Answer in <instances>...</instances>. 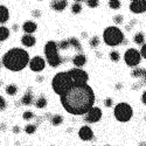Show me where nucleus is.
<instances>
[{"instance_id":"f03ea898","label":"nucleus","mask_w":146,"mask_h":146,"mask_svg":"<svg viewBox=\"0 0 146 146\" xmlns=\"http://www.w3.org/2000/svg\"><path fill=\"white\" fill-rule=\"evenodd\" d=\"M1 62L4 67L11 71H21L29 66L31 58L27 50L22 48H12L3 56Z\"/></svg>"},{"instance_id":"a18cd8bd","label":"nucleus","mask_w":146,"mask_h":146,"mask_svg":"<svg viewBox=\"0 0 146 146\" xmlns=\"http://www.w3.org/2000/svg\"><path fill=\"white\" fill-rule=\"evenodd\" d=\"M131 1H137V0H131Z\"/></svg>"},{"instance_id":"b1692460","label":"nucleus","mask_w":146,"mask_h":146,"mask_svg":"<svg viewBox=\"0 0 146 146\" xmlns=\"http://www.w3.org/2000/svg\"><path fill=\"white\" fill-rule=\"evenodd\" d=\"M6 94L7 95H9V96H15L17 95V92H18V87L15 86V84H8V86L6 87Z\"/></svg>"},{"instance_id":"dca6fc26","label":"nucleus","mask_w":146,"mask_h":146,"mask_svg":"<svg viewBox=\"0 0 146 146\" xmlns=\"http://www.w3.org/2000/svg\"><path fill=\"white\" fill-rule=\"evenodd\" d=\"M72 63H74V66L76 68H82L87 63V56L84 54H77L74 56V58H72Z\"/></svg>"},{"instance_id":"423d86ee","label":"nucleus","mask_w":146,"mask_h":146,"mask_svg":"<svg viewBox=\"0 0 146 146\" xmlns=\"http://www.w3.org/2000/svg\"><path fill=\"white\" fill-rule=\"evenodd\" d=\"M113 116L120 123H126V121L131 120L133 116V109L129 103H118L113 109Z\"/></svg>"},{"instance_id":"cd10ccee","label":"nucleus","mask_w":146,"mask_h":146,"mask_svg":"<svg viewBox=\"0 0 146 146\" xmlns=\"http://www.w3.org/2000/svg\"><path fill=\"white\" fill-rule=\"evenodd\" d=\"M109 7L111 9H119L120 8V1L119 0H109Z\"/></svg>"},{"instance_id":"c85d7f7f","label":"nucleus","mask_w":146,"mask_h":146,"mask_svg":"<svg viewBox=\"0 0 146 146\" xmlns=\"http://www.w3.org/2000/svg\"><path fill=\"white\" fill-rule=\"evenodd\" d=\"M110 60L112 61V62H118V61L120 60V55H119V52H117V50H112V52H110Z\"/></svg>"},{"instance_id":"412c9836","label":"nucleus","mask_w":146,"mask_h":146,"mask_svg":"<svg viewBox=\"0 0 146 146\" xmlns=\"http://www.w3.org/2000/svg\"><path fill=\"white\" fill-rule=\"evenodd\" d=\"M133 41H135V43H137L139 46L145 44V35H144V33L138 32L135 36H133Z\"/></svg>"},{"instance_id":"0eeeda50","label":"nucleus","mask_w":146,"mask_h":146,"mask_svg":"<svg viewBox=\"0 0 146 146\" xmlns=\"http://www.w3.org/2000/svg\"><path fill=\"white\" fill-rule=\"evenodd\" d=\"M69 74L71 75V78L74 81L75 86L78 87V86H86L88 84V81H89V75L86 70H83L81 68H72L69 70Z\"/></svg>"},{"instance_id":"c9c22d12","label":"nucleus","mask_w":146,"mask_h":146,"mask_svg":"<svg viewBox=\"0 0 146 146\" xmlns=\"http://www.w3.org/2000/svg\"><path fill=\"white\" fill-rule=\"evenodd\" d=\"M140 54H141V57L146 60V43L141 46V48H140Z\"/></svg>"},{"instance_id":"20e7f679","label":"nucleus","mask_w":146,"mask_h":146,"mask_svg":"<svg viewBox=\"0 0 146 146\" xmlns=\"http://www.w3.org/2000/svg\"><path fill=\"white\" fill-rule=\"evenodd\" d=\"M103 40L109 47H116L125 41V36L117 26H109L103 32Z\"/></svg>"},{"instance_id":"4be33fe9","label":"nucleus","mask_w":146,"mask_h":146,"mask_svg":"<svg viewBox=\"0 0 146 146\" xmlns=\"http://www.w3.org/2000/svg\"><path fill=\"white\" fill-rule=\"evenodd\" d=\"M68 40H69L70 46L74 48L75 50H77V52H82V46H81L80 41H78L76 38H70V39H68Z\"/></svg>"},{"instance_id":"58836bf2","label":"nucleus","mask_w":146,"mask_h":146,"mask_svg":"<svg viewBox=\"0 0 146 146\" xmlns=\"http://www.w3.org/2000/svg\"><path fill=\"white\" fill-rule=\"evenodd\" d=\"M40 15H41V12H40V11H34V12H33V17L39 18Z\"/></svg>"},{"instance_id":"9b49d317","label":"nucleus","mask_w":146,"mask_h":146,"mask_svg":"<svg viewBox=\"0 0 146 146\" xmlns=\"http://www.w3.org/2000/svg\"><path fill=\"white\" fill-rule=\"evenodd\" d=\"M130 11L132 13L140 14L146 12V0H137V1H131Z\"/></svg>"},{"instance_id":"ea45409f","label":"nucleus","mask_w":146,"mask_h":146,"mask_svg":"<svg viewBox=\"0 0 146 146\" xmlns=\"http://www.w3.org/2000/svg\"><path fill=\"white\" fill-rule=\"evenodd\" d=\"M13 132H14V133H19V132H20L19 126H14V127H13Z\"/></svg>"},{"instance_id":"2eb2a0df","label":"nucleus","mask_w":146,"mask_h":146,"mask_svg":"<svg viewBox=\"0 0 146 146\" xmlns=\"http://www.w3.org/2000/svg\"><path fill=\"white\" fill-rule=\"evenodd\" d=\"M22 29H23V32H25L26 34H33L36 29H38V25H36L34 21L28 20V21H25V22H23Z\"/></svg>"},{"instance_id":"39448f33","label":"nucleus","mask_w":146,"mask_h":146,"mask_svg":"<svg viewBox=\"0 0 146 146\" xmlns=\"http://www.w3.org/2000/svg\"><path fill=\"white\" fill-rule=\"evenodd\" d=\"M58 44L55 41H48L44 46V56L47 63L53 68L58 67L60 64H62V57L58 54Z\"/></svg>"},{"instance_id":"4c0bfd02","label":"nucleus","mask_w":146,"mask_h":146,"mask_svg":"<svg viewBox=\"0 0 146 146\" xmlns=\"http://www.w3.org/2000/svg\"><path fill=\"white\" fill-rule=\"evenodd\" d=\"M140 101H141V103H144L145 105H146V90L144 91V94L141 95V98H140Z\"/></svg>"},{"instance_id":"f8f14e48","label":"nucleus","mask_w":146,"mask_h":146,"mask_svg":"<svg viewBox=\"0 0 146 146\" xmlns=\"http://www.w3.org/2000/svg\"><path fill=\"white\" fill-rule=\"evenodd\" d=\"M78 137L83 140V141H90L94 139V132L91 130V127H89L88 125H84L78 130Z\"/></svg>"},{"instance_id":"393cba45","label":"nucleus","mask_w":146,"mask_h":146,"mask_svg":"<svg viewBox=\"0 0 146 146\" xmlns=\"http://www.w3.org/2000/svg\"><path fill=\"white\" fill-rule=\"evenodd\" d=\"M50 121H52V124L54 126H58V125H61L63 123V117L61 115H55V116H53L50 118Z\"/></svg>"},{"instance_id":"1a4fd4ad","label":"nucleus","mask_w":146,"mask_h":146,"mask_svg":"<svg viewBox=\"0 0 146 146\" xmlns=\"http://www.w3.org/2000/svg\"><path fill=\"white\" fill-rule=\"evenodd\" d=\"M102 118V110L98 108V106H92L90 110L84 115V121L87 123H90V124H94V123H97L100 121Z\"/></svg>"},{"instance_id":"c756f323","label":"nucleus","mask_w":146,"mask_h":146,"mask_svg":"<svg viewBox=\"0 0 146 146\" xmlns=\"http://www.w3.org/2000/svg\"><path fill=\"white\" fill-rule=\"evenodd\" d=\"M57 44H58V48H60L61 50H66V49H68V48L70 47L69 40H62L61 42H58Z\"/></svg>"},{"instance_id":"5701e85b","label":"nucleus","mask_w":146,"mask_h":146,"mask_svg":"<svg viewBox=\"0 0 146 146\" xmlns=\"http://www.w3.org/2000/svg\"><path fill=\"white\" fill-rule=\"evenodd\" d=\"M35 106L38 109H43V108L47 106V100H46V97L43 95H41L39 98L35 101Z\"/></svg>"},{"instance_id":"4468645a","label":"nucleus","mask_w":146,"mask_h":146,"mask_svg":"<svg viewBox=\"0 0 146 146\" xmlns=\"http://www.w3.org/2000/svg\"><path fill=\"white\" fill-rule=\"evenodd\" d=\"M68 6V0H53L50 7L56 12H62Z\"/></svg>"},{"instance_id":"f3484780","label":"nucleus","mask_w":146,"mask_h":146,"mask_svg":"<svg viewBox=\"0 0 146 146\" xmlns=\"http://www.w3.org/2000/svg\"><path fill=\"white\" fill-rule=\"evenodd\" d=\"M21 43H22V46H25V47H33L36 43V39L32 34H25L21 38Z\"/></svg>"},{"instance_id":"c03bdc74","label":"nucleus","mask_w":146,"mask_h":146,"mask_svg":"<svg viewBox=\"0 0 146 146\" xmlns=\"http://www.w3.org/2000/svg\"><path fill=\"white\" fill-rule=\"evenodd\" d=\"M140 146H146V143H140Z\"/></svg>"},{"instance_id":"a19ab883","label":"nucleus","mask_w":146,"mask_h":146,"mask_svg":"<svg viewBox=\"0 0 146 146\" xmlns=\"http://www.w3.org/2000/svg\"><path fill=\"white\" fill-rule=\"evenodd\" d=\"M36 80H38V82H42L43 77H42V76H40V77H38V78H36Z\"/></svg>"},{"instance_id":"9d476101","label":"nucleus","mask_w":146,"mask_h":146,"mask_svg":"<svg viewBox=\"0 0 146 146\" xmlns=\"http://www.w3.org/2000/svg\"><path fill=\"white\" fill-rule=\"evenodd\" d=\"M46 67V61L43 57L41 56H34L33 58H31V62H29V68L32 71L34 72H40L44 69Z\"/></svg>"},{"instance_id":"bb28decb","label":"nucleus","mask_w":146,"mask_h":146,"mask_svg":"<svg viewBox=\"0 0 146 146\" xmlns=\"http://www.w3.org/2000/svg\"><path fill=\"white\" fill-rule=\"evenodd\" d=\"M89 44H90V47H91V48H96V47H98V46H100V38H98L97 35L92 36V38L90 39V41H89Z\"/></svg>"},{"instance_id":"79ce46f5","label":"nucleus","mask_w":146,"mask_h":146,"mask_svg":"<svg viewBox=\"0 0 146 146\" xmlns=\"http://www.w3.org/2000/svg\"><path fill=\"white\" fill-rule=\"evenodd\" d=\"M76 3H81V1H87V0H75Z\"/></svg>"},{"instance_id":"aec40b11","label":"nucleus","mask_w":146,"mask_h":146,"mask_svg":"<svg viewBox=\"0 0 146 146\" xmlns=\"http://www.w3.org/2000/svg\"><path fill=\"white\" fill-rule=\"evenodd\" d=\"M8 36H9V29L1 25V26H0V42L7 40Z\"/></svg>"},{"instance_id":"7c9ffc66","label":"nucleus","mask_w":146,"mask_h":146,"mask_svg":"<svg viewBox=\"0 0 146 146\" xmlns=\"http://www.w3.org/2000/svg\"><path fill=\"white\" fill-rule=\"evenodd\" d=\"M35 131H36V125L34 124H28L25 127V132L27 135H33V133H35Z\"/></svg>"},{"instance_id":"a211bd4d","label":"nucleus","mask_w":146,"mask_h":146,"mask_svg":"<svg viewBox=\"0 0 146 146\" xmlns=\"http://www.w3.org/2000/svg\"><path fill=\"white\" fill-rule=\"evenodd\" d=\"M33 100H34V95H33V92H32V90L31 89H28L26 92H25V95L22 96V98H21V103L23 104V105H32L33 104Z\"/></svg>"},{"instance_id":"f257e3e1","label":"nucleus","mask_w":146,"mask_h":146,"mask_svg":"<svg viewBox=\"0 0 146 146\" xmlns=\"http://www.w3.org/2000/svg\"><path fill=\"white\" fill-rule=\"evenodd\" d=\"M60 98L67 112L75 116H83L94 106L96 96L92 88L89 84H86L71 88Z\"/></svg>"},{"instance_id":"473e14b6","label":"nucleus","mask_w":146,"mask_h":146,"mask_svg":"<svg viewBox=\"0 0 146 146\" xmlns=\"http://www.w3.org/2000/svg\"><path fill=\"white\" fill-rule=\"evenodd\" d=\"M86 3L90 8H96L97 6L100 5V0H87Z\"/></svg>"},{"instance_id":"72a5a7b5","label":"nucleus","mask_w":146,"mask_h":146,"mask_svg":"<svg viewBox=\"0 0 146 146\" xmlns=\"http://www.w3.org/2000/svg\"><path fill=\"white\" fill-rule=\"evenodd\" d=\"M123 17H121V15H115L113 17V22L116 23V25H120V23L121 22H123Z\"/></svg>"},{"instance_id":"f704fd0d","label":"nucleus","mask_w":146,"mask_h":146,"mask_svg":"<svg viewBox=\"0 0 146 146\" xmlns=\"http://www.w3.org/2000/svg\"><path fill=\"white\" fill-rule=\"evenodd\" d=\"M0 109H1V111H4L6 109V101H5V98L3 96L0 97Z\"/></svg>"},{"instance_id":"37998d69","label":"nucleus","mask_w":146,"mask_h":146,"mask_svg":"<svg viewBox=\"0 0 146 146\" xmlns=\"http://www.w3.org/2000/svg\"><path fill=\"white\" fill-rule=\"evenodd\" d=\"M13 29H14V31H17V29H18V25H14V27H13Z\"/></svg>"},{"instance_id":"6ab92c4d","label":"nucleus","mask_w":146,"mask_h":146,"mask_svg":"<svg viewBox=\"0 0 146 146\" xmlns=\"http://www.w3.org/2000/svg\"><path fill=\"white\" fill-rule=\"evenodd\" d=\"M8 19H9V12L5 5H1L0 6V23L4 25V23L8 21Z\"/></svg>"},{"instance_id":"ddd939ff","label":"nucleus","mask_w":146,"mask_h":146,"mask_svg":"<svg viewBox=\"0 0 146 146\" xmlns=\"http://www.w3.org/2000/svg\"><path fill=\"white\" fill-rule=\"evenodd\" d=\"M131 76L135 77V78H138L140 81L139 84H138V87H141V86H144V84H146V69L145 68L133 69L132 72H131Z\"/></svg>"},{"instance_id":"7ed1b4c3","label":"nucleus","mask_w":146,"mask_h":146,"mask_svg":"<svg viewBox=\"0 0 146 146\" xmlns=\"http://www.w3.org/2000/svg\"><path fill=\"white\" fill-rule=\"evenodd\" d=\"M74 87H76V86L71 78V75L69 74V70L57 72L52 80V88H53L54 92L56 95H58L60 97L63 96L66 92H68Z\"/></svg>"},{"instance_id":"2f4dec72","label":"nucleus","mask_w":146,"mask_h":146,"mask_svg":"<svg viewBox=\"0 0 146 146\" xmlns=\"http://www.w3.org/2000/svg\"><path fill=\"white\" fill-rule=\"evenodd\" d=\"M22 118L25 119V120H32L34 118V113L31 111V110H27L22 113Z\"/></svg>"},{"instance_id":"e433bc0d","label":"nucleus","mask_w":146,"mask_h":146,"mask_svg":"<svg viewBox=\"0 0 146 146\" xmlns=\"http://www.w3.org/2000/svg\"><path fill=\"white\" fill-rule=\"evenodd\" d=\"M104 104H105V106H108V108L112 106V100H111V98H106L105 102H104Z\"/></svg>"},{"instance_id":"6e6552de","label":"nucleus","mask_w":146,"mask_h":146,"mask_svg":"<svg viewBox=\"0 0 146 146\" xmlns=\"http://www.w3.org/2000/svg\"><path fill=\"white\" fill-rule=\"evenodd\" d=\"M124 61L126 66L133 68V67H137L140 61H141V54L140 50L136 49V48H129V49L125 52L124 54Z\"/></svg>"},{"instance_id":"a878e982","label":"nucleus","mask_w":146,"mask_h":146,"mask_svg":"<svg viewBox=\"0 0 146 146\" xmlns=\"http://www.w3.org/2000/svg\"><path fill=\"white\" fill-rule=\"evenodd\" d=\"M71 12L74 14H78L82 12V5L80 3H75V4H72L71 5Z\"/></svg>"}]
</instances>
